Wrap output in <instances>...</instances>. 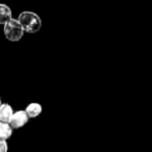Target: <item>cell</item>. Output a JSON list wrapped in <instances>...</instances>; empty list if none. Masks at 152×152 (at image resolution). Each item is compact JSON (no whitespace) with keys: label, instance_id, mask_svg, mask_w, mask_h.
<instances>
[{"label":"cell","instance_id":"cell-9","mask_svg":"<svg viewBox=\"0 0 152 152\" xmlns=\"http://www.w3.org/2000/svg\"><path fill=\"white\" fill-rule=\"evenodd\" d=\"M1 104H2V103H1V99H0V105H1Z\"/></svg>","mask_w":152,"mask_h":152},{"label":"cell","instance_id":"cell-7","mask_svg":"<svg viewBox=\"0 0 152 152\" xmlns=\"http://www.w3.org/2000/svg\"><path fill=\"white\" fill-rule=\"evenodd\" d=\"M42 105L38 103H31L29 104L28 106L26 108V113L28 114L29 118H35L37 117L38 115L42 113Z\"/></svg>","mask_w":152,"mask_h":152},{"label":"cell","instance_id":"cell-5","mask_svg":"<svg viewBox=\"0 0 152 152\" xmlns=\"http://www.w3.org/2000/svg\"><path fill=\"white\" fill-rule=\"evenodd\" d=\"M12 19V10L5 4L0 3V24H5Z\"/></svg>","mask_w":152,"mask_h":152},{"label":"cell","instance_id":"cell-2","mask_svg":"<svg viewBox=\"0 0 152 152\" xmlns=\"http://www.w3.org/2000/svg\"><path fill=\"white\" fill-rule=\"evenodd\" d=\"M24 31V28L19 22V20L10 19L8 22L4 24V36L8 41H12V42H17L21 40Z\"/></svg>","mask_w":152,"mask_h":152},{"label":"cell","instance_id":"cell-6","mask_svg":"<svg viewBox=\"0 0 152 152\" xmlns=\"http://www.w3.org/2000/svg\"><path fill=\"white\" fill-rule=\"evenodd\" d=\"M12 133V127L10 125V123L0 121V140H7L10 138Z\"/></svg>","mask_w":152,"mask_h":152},{"label":"cell","instance_id":"cell-1","mask_svg":"<svg viewBox=\"0 0 152 152\" xmlns=\"http://www.w3.org/2000/svg\"><path fill=\"white\" fill-rule=\"evenodd\" d=\"M19 22L24 30L28 33H37L42 27V20L36 14L32 12H23L19 16Z\"/></svg>","mask_w":152,"mask_h":152},{"label":"cell","instance_id":"cell-4","mask_svg":"<svg viewBox=\"0 0 152 152\" xmlns=\"http://www.w3.org/2000/svg\"><path fill=\"white\" fill-rule=\"evenodd\" d=\"M12 115H14V110L10 105H8V104H1L0 105V121L1 122L10 123Z\"/></svg>","mask_w":152,"mask_h":152},{"label":"cell","instance_id":"cell-3","mask_svg":"<svg viewBox=\"0 0 152 152\" xmlns=\"http://www.w3.org/2000/svg\"><path fill=\"white\" fill-rule=\"evenodd\" d=\"M28 120L29 116L26 113V110H18V112L14 113L10 125L12 127V129H18L20 127H23L28 122Z\"/></svg>","mask_w":152,"mask_h":152},{"label":"cell","instance_id":"cell-8","mask_svg":"<svg viewBox=\"0 0 152 152\" xmlns=\"http://www.w3.org/2000/svg\"><path fill=\"white\" fill-rule=\"evenodd\" d=\"M7 150V144L5 140H0V152H5Z\"/></svg>","mask_w":152,"mask_h":152}]
</instances>
